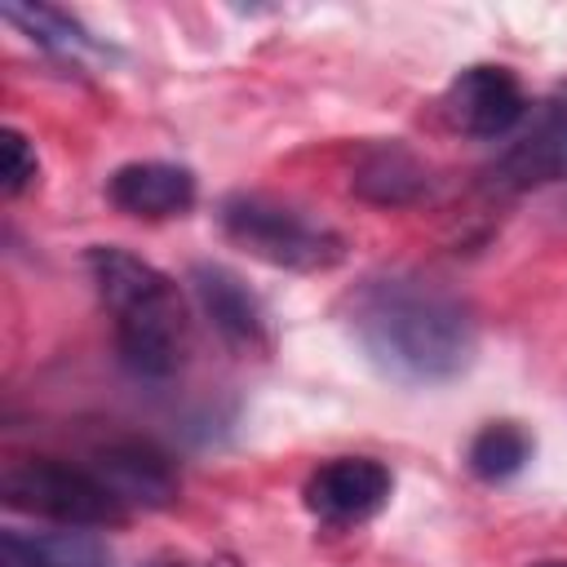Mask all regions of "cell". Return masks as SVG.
<instances>
[{
	"label": "cell",
	"instance_id": "cell-1",
	"mask_svg": "<svg viewBox=\"0 0 567 567\" xmlns=\"http://www.w3.org/2000/svg\"><path fill=\"white\" fill-rule=\"evenodd\" d=\"M346 332L363 359L399 385H439L470 368L478 328L470 306L416 270H381L359 279L346 301Z\"/></svg>",
	"mask_w": 567,
	"mask_h": 567
},
{
	"label": "cell",
	"instance_id": "cell-2",
	"mask_svg": "<svg viewBox=\"0 0 567 567\" xmlns=\"http://www.w3.org/2000/svg\"><path fill=\"white\" fill-rule=\"evenodd\" d=\"M84 261L102 310L111 315L124 368L142 381H168L182 372L190 350V315L177 284L120 244H93Z\"/></svg>",
	"mask_w": 567,
	"mask_h": 567
},
{
	"label": "cell",
	"instance_id": "cell-3",
	"mask_svg": "<svg viewBox=\"0 0 567 567\" xmlns=\"http://www.w3.org/2000/svg\"><path fill=\"white\" fill-rule=\"evenodd\" d=\"M217 221L226 230V239L235 248H244L248 257L279 266V270H332L346 257V239L315 213L275 199V195H257V190H235L221 199Z\"/></svg>",
	"mask_w": 567,
	"mask_h": 567
},
{
	"label": "cell",
	"instance_id": "cell-4",
	"mask_svg": "<svg viewBox=\"0 0 567 567\" xmlns=\"http://www.w3.org/2000/svg\"><path fill=\"white\" fill-rule=\"evenodd\" d=\"M4 505L49 518L58 527H115L128 518L124 501L97 478L93 465L58 461V456H27L4 470Z\"/></svg>",
	"mask_w": 567,
	"mask_h": 567
},
{
	"label": "cell",
	"instance_id": "cell-5",
	"mask_svg": "<svg viewBox=\"0 0 567 567\" xmlns=\"http://www.w3.org/2000/svg\"><path fill=\"white\" fill-rule=\"evenodd\" d=\"M443 115H447V124L456 133L478 137V142L514 137L518 124L527 120V93H523V84H518V75L509 66L478 62V66H465L447 84Z\"/></svg>",
	"mask_w": 567,
	"mask_h": 567
},
{
	"label": "cell",
	"instance_id": "cell-6",
	"mask_svg": "<svg viewBox=\"0 0 567 567\" xmlns=\"http://www.w3.org/2000/svg\"><path fill=\"white\" fill-rule=\"evenodd\" d=\"M487 182L496 190H536L549 182H567V102H545L536 115L527 111L518 133L492 159Z\"/></svg>",
	"mask_w": 567,
	"mask_h": 567
},
{
	"label": "cell",
	"instance_id": "cell-7",
	"mask_svg": "<svg viewBox=\"0 0 567 567\" xmlns=\"http://www.w3.org/2000/svg\"><path fill=\"white\" fill-rule=\"evenodd\" d=\"M394 478L372 456H337L323 461L306 478V509L328 527H354L385 509Z\"/></svg>",
	"mask_w": 567,
	"mask_h": 567
},
{
	"label": "cell",
	"instance_id": "cell-8",
	"mask_svg": "<svg viewBox=\"0 0 567 567\" xmlns=\"http://www.w3.org/2000/svg\"><path fill=\"white\" fill-rule=\"evenodd\" d=\"M190 292L204 310V319L217 328V337L235 350H261L266 346V310L257 301V292L226 266L217 261H195L190 266Z\"/></svg>",
	"mask_w": 567,
	"mask_h": 567
},
{
	"label": "cell",
	"instance_id": "cell-9",
	"mask_svg": "<svg viewBox=\"0 0 567 567\" xmlns=\"http://www.w3.org/2000/svg\"><path fill=\"white\" fill-rule=\"evenodd\" d=\"M89 465L124 501V509H164L177 496V474H173L168 456L159 447L142 443V439L97 447Z\"/></svg>",
	"mask_w": 567,
	"mask_h": 567
},
{
	"label": "cell",
	"instance_id": "cell-10",
	"mask_svg": "<svg viewBox=\"0 0 567 567\" xmlns=\"http://www.w3.org/2000/svg\"><path fill=\"white\" fill-rule=\"evenodd\" d=\"M106 199L128 217H182L195 204V173L168 159H133L106 177Z\"/></svg>",
	"mask_w": 567,
	"mask_h": 567
},
{
	"label": "cell",
	"instance_id": "cell-11",
	"mask_svg": "<svg viewBox=\"0 0 567 567\" xmlns=\"http://www.w3.org/2000/svg\"><path fill=\"white\" fill-rule=\"evenodd\" d=\"M350 190L377 208H408L430 190V164L403 142H372L354 159Z\"/></svg>",
	"mask_w": 567,
	"mask_h": 567
},
{
	"label": "cell",
	"instance_id": "cell-12",
	"mask_svg": "<svg viewBox=\"0 0 567 567\" xmlns=\"http://www.w3.org/2000/svg\"><path fill=\"white\" fill-rule=\"evenodd\" d=\"M4 567H111L106 540L89 527H53V532H18L0 536Z\"/></svg>",
	"mask_w": 567,
	"mask_h": 567
},
{
	"label": "cell",
	"instance_id": "cell-13",
	"mask_svg": "<svg viewBox=\"0 0 567 567\" xmlns=\"http://www.w3.org/2000/svg\"><path fill=\"white\" fill-rule=\"evenodd\" d=\"M532 452H536V443H532V434H527L518 421H487V425L470 439L465 461H470L474 478H483V483H505V478H514V474L532 461Z\"/></svg>",
	"mask_w": 567,
	"mask_h": 567
},
{
	"label": "cell",
	"instance_id": "cell-14",
	"mask_svg": "<svg viewBox=\"0 0 567 567\" xmlns=\"http://www.w3.org/2000/svg\"><path fill=\"white\" fill-rule=\"evenodd\" d=\"M0 13H4V22H13V27H18L27 40H35L40 49H53V53H84V49H93L89 31H84L71 13L53 9V4L4 0V4H0Z\"/></svg>",
	"mask_w": 567,
	"mask_h": 567
},
{
	"label": "cell",
	"instance_id": "cell-15",
	"mask_svg": "<svg viewBox=\"0 0 567 567\" xmlns=\"http://www.w3.org/2000/svg\"><path fill=\"white\" fill-rule=\"evenodd\" d=\"M4 168H0V177H4V195H22L31 182H35V173H40V159H35V146L18 133V128H4Z\"/></svg>",
	"mask_w": 567,
	"mask_h": 567
},
{
	"label": "cell",
	"instance_id": "cell-16",
	"mask_svg": "<svg viewBox=\"0 0 567 567\" xmlns=\"http://www.w3.org/2000/svg\"><path fill=\"white\" fill-rule=\"evenodd\" d=\"M536 567H567V563H536Z\"/></svg>",
	"mask_w": 567,
	"mask_h": 567
}]
</instances>
